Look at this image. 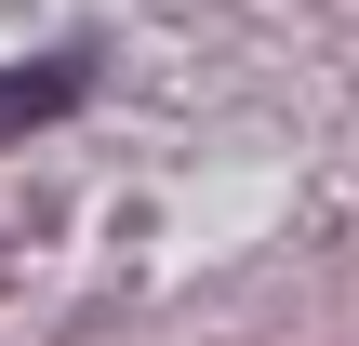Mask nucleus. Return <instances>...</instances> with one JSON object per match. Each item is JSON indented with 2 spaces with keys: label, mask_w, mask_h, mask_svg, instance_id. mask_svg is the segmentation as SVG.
<instances>
[{
  "label": "nucleus",
  "mask_w": 359,
  "mask_h": 346,
  "mask_svg": "<svg viewBox=\"0 0 359 346\" xmlns=\"http://www.w3.org/2000/svg\"><path fill=\"white\" fill-rule=\"evenodd\" d=\"M93 80H107V53H93V40H53L40 67H13V80H0V133H40V120H67Z\"/></svg>",
  "instance_id": "obj_1"
}]
</instances>
